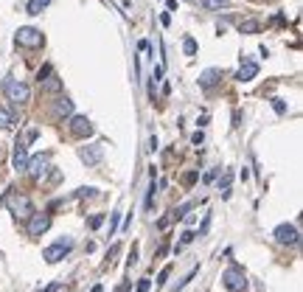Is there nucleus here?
I'll use <instances>...</instances> for the list:
<instances>
[{"label":"nucleus","mask_w":303,"mask_h":292,"mask_svg":"<svg viewBox=\"0 0 303 292\" xmlns=\"http://www.w3.org/2000/svg\"><path fill=\"white\" fill-rule=\"evenodd\" d=\"M222 284L228 292H244L247 289V275H244V270L239 267V264H231V267L222 273Z\"/></svg>","instance_id":"nucleus-1"},{"label":"nucleus","mask_w":303,"mask_h":292,"mask_svg":"<svg viewBox=\"0 0 303 292\" xmlns=\"http://www.w3.org/2000/svg\"><path fill=\"white\" fill-rule=\"evenodd\" d=\"M3 93H6V98H9V101H14V104H25V101H28V96H31L28 85H23L20 79H6V82H3Z\"/></svg>","instance_id":"nucleus-2"},{"label":"nucleus","mask_w":303,"mask_h":292,"mask_svg":"<svg viewBox=\"0 0 303 292\" xmlns=\"http://www.w3.org/2000/svg\"><path fill=\"white\" fill-rule=\"evenodd\" d=\"M70 250H73V239H59V242H54L51 247L43 250V259L48 264H56V262H62Z\"/></svg>","instance_id":"nucleus-3"},{"label":"nucleus","mask_w":303,"mask_h":292,"mask_svg":"<svg viewBox=\"0 0 303 292\" xmlns=\"http://www.w3.org/2000/svg\"><path fill=\"white\" fill-rule=\"evenodd\" d=\"M17 45H23V48H40V45L45 43V36H43V31H36V28H31V25H25V28H20L17 31Z\"/></svg>","instance_id":"nucleus-4"},{"label":"nucleus","mask_w":303,"mask_h":292,"mask_svg":"<svg viewBox=\"0 0 303 292\" xmlns=\"http://www.w3.org/2000/svg\"><path fill=\"white\" fill-rule=\"evenodd\" d=\"M6 208L14 213V216H31V200L28 197H20V194H9L6 197Z\"/></svg>","instance_id":"nucleus-5"},{"label":"nucleus","mask_w":303,"mask_h":292,"mask_svg":"<svg viewBox=\"0 0 303 292\" xmlns=\"http://www.w3.org/2000/svg\"><path fill=\"white\" fill-rule=\"evenodd\" d=\"M273 236H275V242H278V244H297V242H300V231H297L295 225H289V222H284V225L275 228Z\"/></svg>","instance_id":"nucleus-6"},{"label":"nucleus","mask_w":303,"mask_h":292,"mask_svg":"<svg viewBox=\"0 0 303 292\" xmlns=\"http://www.w3.org/2000/svg\"><path fill=\"white\" fill-rule=\"evenodd\" d=\"M51 228V216L48 213H31L28 219V236H43Z\"/></svg>","instance_id":"nucleus-7"},{"label":"nucleus","mask_w":303,"mask_h":292,"mask_svg":"<svg viewBox=\"0 0 303 292\" xmlns=\"http://www.w3.org/2000/svg\"><path fill=\"white\" fill-rule=\"evenodd\" d=\"M79 158L85 160L87 166H96V163H101V158H104V143H90V146H82V149H79Z\"/></svg>","instance_id":"nucleus-8"},{"label":"nucleus","mask_w":303,"mask_h":292,"mask_svg":"<svg viewBox=\"0 0 303 292\" xmlns=\"http://www.w3.org/2000/svg\"><path fill=\"white\" fill-rule=\"evenodd\" d=\"M70 132L76 138H90L93 135V121L87 116H73L70 118Z\"/></svg>","instance_id":"nucleus-9"},{"label":"nucleus","mask_w":303,"mask_h":292,"mask_svg":"<svg viewBox=\"0 0 303 292\" xmlns=\"http://www.w3.org/2000/svg\"><path fill=\"white\" fill-rule=\"evenodd\" d=\"M31 177H36V180H43L45 171H48V155H36V158H28V169Z\"/></svg>","instance_id":"nucleus-10"},{"label":"nucleus","mask_w":303,"mask_h":292,"mask_svg":"<svg viewBox=\"0 0 303 292\" xmlns=\"http://www.w3.org/2000/svg\"><path fill=\"white\" fill-rule=\"evenodd\" d=\"M25 149H28V146L17 138V143H14V169H17V171L28 169V152H25Z\"/></svg>","instance_id":"nucleus-11"},{"label":"nucleus","mask_w":303,"mask_h":292,"mask_svg":"<svg viewBox=\"0 0 303 292\" xmlns=\"http://www.w3.org/2000/svg\"><path fill=\"white\" fill-rule=\"evenodd\" d=\"M255 76H258V65H255V62H244L236 73L239 82H250V79H255Z\"/></svg>","instance_id":"nucleus-12"},{"label":"nucleus","mask_w":303,"mask_h":292,"mask_svg":"<svg viewBox=\"0 0 303 292\" xmlns=\"http://www.w3.org/2000/svg\"><path fill=\"white\" fill-rule=\"evenodd\" d=\"M219 76H222V70H219V67H211V70H205L200 76V87H205V90H211L213 85H216L219 82Z\"/></svg>","instance_id":"nucleus-13"},{"label":"nucleus","mask_w":303,"mask_h":292,"mask_svg":"<svg viewBox=\"0 0 303 292\" xmlns=\"http://www.w3.org/2000/svg\"><path fill=\"white\" fill-rule=\"evenodd\" d=\"M51 0H28V6H25V12L28 14H43V9L48 6Z\"/></svg>","instance_id":"nucleus-14"},{"label":"nucleus","mask_w":303,"mask_h":292,"mask_svg":"<svg viewBox=\"0 0 303 292\" xmlns=\"http://www.w3.org/2000/svg\"><path fill=\"white\" fill-rule=\"evenodd\" d=\"M56 116H73V101L70 98H59V104H56Z\"/></svg>","instance_id":"nucleus-15"},{"label":"nucleus","mask_w":303,"mask_h":292,"mask_svg":"<svg viewBox=\"0 0 303 292\" xmlns=\"http://www.w3.org/2000/svg\"><path fill=\"white\" fill-rule=\"evenodd\" d=\"M40 87H43L45 93H56V90H59V79H56V76H51V79H43V82H40Z\"/></svg>","instance_id":"nucleus-16"},{"label":"nucleus","mask_w":303,"mask_h":292,"mask_svg":"<svg viewBox=\"0 0 303 292\" xmlns=\"http://www.w3.org/2000/svg\"><path fill=\"white\" fill-rule=\"evenodd\" d=\"M14 127V118H12V113H6V110L0 107V129H12Z\"/></svg>","instance_id":"nucleus-17"},{"label":"nucleus","mask_w":303,"mask_h":292,"mask_svg":"<svg viewBox=\"0 0 303 292\" xmlns=\"http://www.w3.org/2000/svg\"><path fill=\"white\" fill-rule=\"evenodd\" d=\"M152 205H155V177H152L149 191H146V200H143V208H146V211H152Z\"/></svg>","instance_id":"nucleus-18"},{"label":"nucleus","mask_w":303,"mask_h":292,"mask_svg":"<svg viewBox=\"0 0 303 292\" xmlns=\"http://www.w3.org/2000/svg\"><path fill=\"white\" fill-rule=\"evenodd\" d=\"M239 28H242V34H255V31H258L261 25L255 23V20H244V23L239 25Z\"/></svg>","instance_id":"nucleus-19"},{"label":"nucleus","mask_w":303,"mask_h":292,"mask_svg":"<svg viewBox=\"0 0 303 292\" xmlns=\"http://www.w3.org/2000/svg\"><path fill=\"white\" fill-rule=\"evenodd\" d=\"M219 191H222V197H224V200L231 197V171H228V174H224V180L219 182Z\"/></svg>","instance_id":"nucleus-20"},{"label":"nucleus","mask_w":303,"mask_h":292,"mask_svg":"<svg viewBox=\"0 0 303 292\" xmlns=\"http://www.w3.org/2000/svg\"><path fill=\"white\" fill-rule=\"evenodd\" d=\"M205 9H224L228 6V0H200Z\"/></svg>","instance_id":"nucleus-21"},{"label":"nucleus","mask_w":303,"mask_h":292,"mask_svg":"<svg viewBox=\"0 0 303 292\" xmlns=\"http://www.w3.org/2000/svg\"><path fill=\"white\" fill-rule=\"evenodd\" d=\"M182 51H185L188 56H194V54H197V43L191 40V36H185V43H182Z\"/></svg>","instance_id":"nucleus-22"},{"label":"nucleus","mask_w":303,"mask_h":292,"mask_svg":"<svg viewBox=\"0 0 303 292\" xmlns=\"http://www.w3.org/2000/svg\"><path fill=\"white\" fill-rule=\"evenodd\" d=\"M194 236H197L194 231H185V233H182V239H180V247H185V244H191V242H194ZM180 247H177V250H180Z\"/></svg>","instance_id":"nucleus-23"},{"label":"nucleus","mask_w":303,"mask_h":292,"mask_svg":"<svg viewBox=\"0 0 303 292\" xmlns=\"http://www.w3.org/2000/svg\"><path fill=\"white\" fill-rule=\"evenodd\" d=\"M101 225H104V213H96V216L90 219V228L96 231V228H101Z\"/></svg>","instance_id":"nucleus-24"},{"label":"nucleus","mask_w":303,"mask_h":292,"mask_svg":"<svg viewBox=\"0 0 303 292\" xmlns=\"http://www.w3.org/2000/svg\"><path fill=\"white\" fill-rule=\"evenodd\" d=\"M169 275H171V267H163V270H160V275H158V284L163 286V284H166V278H169Z\"/></svg>","instance_id":"nucleus-25"},{"label":"nucleus","mask_w":303,"mask_h":292,"mask_svg":"<svg viewBox=\"0 0 303 292\" xmlns=\"http://www.w3.org/2000/svg\"><path fill=\"white\" fill-rule=\"evenodd\" d=\"M273 107H275V113H281V116L286 113V104L281 101V98H273Z\"/></svg>","instance_id":"nucleus-26"},{"label":"nucleus","mask_w":303,"mask_h":292,"mask_svg":"<svg viewBox=\"0 0 303 292\" xmlns=\"http://www.w3.org/2000/svg\"><path fill=\"white\" fill-rule=\"evenodd\" d=\"M149 286H152V281L143 278V281H138V289H135V292H149Z\"/></svg>","instance_id":"nucleus-27"},{"label":"nucleus","mask_w":303,"mask_h":292,"mask_svg":"<svg viewBox=\"0 0 303 292\" xmlns=\"http://www.w3.org/2000/svg\"><path fill=\"white\" fill-rule=\"evenodd\" d=\"M118 216H121V211L112 213V228H109V233H116V228H118Z\"/></svg>","instance_id":"nucleus-28"},{"label":"nucleus","mask_w":303,"mask_h":292,"mask_svg":"<svg viewBox=\"0 0 303 292\" xmlns=\"http://www.w3.org/2000/svg\"><path fill=\"white\" fill-rule=\"evenodd\" d=\"M96 194V189H79V197H93Z\"/></svg>","instance_id":"nucleus-29"},{"label":"nucleus","mask_w":303,"mask_h":292,"mask_svg":"<svg viewBox=\"0 0 303 292\" xmlns=\"http://www.w3.org/2000/svg\"><path fill=\"white\" fill-rule=\"evenodd\" d=\"M194 180H197V171H188V174H185V186H191Z\"/></svg>","instance_id":"nucleus-30"},{"label":"nucleus","mask_w":303,"mask_h":292,"mask_svg":"<svg viewBox=\"0 0 303 292\" xmlns=\"http://www.w3.org/2000/svg\"><path fill=\"white\" fill-rule=\"evenodd\" d=\"M191 140H194V143H197V146H200V143H202V140H205V135H202V132H194V138H191Z\"/></svg>","instance_id":"nucleus-31"},{"label":"nucleus","mask_w":303,"mask_h":292,"mask_svg":"<svg viewBox=\"0 0 303 292\" xmlns=\"http://www.w3.org/2000/svg\"><path fill=\"white\" fill-rule=\"evenodd\" d=\"M56 289H59V284H51L48 289H43V292H56Z\"/></svg>","instance_id":"nucleus-32"},{"label":"nucleus","mask_w":303,"mask_h":292,"mask_svg":"<svg viewBox=\"0 0 303 292\" xmlns=\"http://www.w3.org/2000/svg\"><path fill=\"white\" fill-rule=\"evenodd\" d=\"M93 292H104V286H101V284H96V286H93Z\"/></svg>","instance_id":"nucleus-33"}]
</instances>
